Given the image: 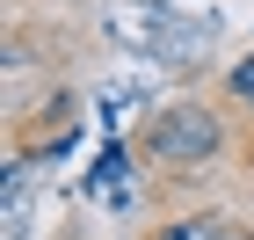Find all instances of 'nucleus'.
Returning <instances> with one entry per match:
<instances>
[{
    "instance_id": "obj_1",
    "label": "nucleus",
    "mask_w": 254,
    "mask_h": 240,
    "mask_svg": "<svg viewBox=\"0 0 254 240\" xmlns=\"http://www.w3.org/2000/svg\"><path fill=\"white\" fill-rule=\"evenodd\" d=\"M138 146L153 160H167V167H203V160L225 146V124H218V109H203V102H167V109L145 117Z\"/></svg>"
},
{
    "instance_id": "obj_2",
    "label": "nucleus",
    "mask_w": 254,
    "mask_h": 240,
    "mask_svg": "<svg viewBox=\"0 0 254 240\" xmlns=\"http://www.w3.org/2000/svg\"><path fill=\"white\" fill-rule=\"evenodd\" d=\"M225 226H233V219H218V211H196V219H175V226H160L153 240H225Z\"/></svg>"
},
{
    "instance_id": "obj_3",
    "label": "nucleus",
    "mask_w": 254,
    "mask_h": 240,
    "mask_svg": "<svg viewBox=\"0 0 254 240\" xmlns=\"http://www.w3.org/2000/svg\"><path fill=\"white\" fill-rule=\"evenodd\" d=\"M225 95H233V102H247V109H254V51H247V59L233 66V73H225Z\"/></svg>"
},
{
    "instance_id": "obj_4",
    "label": "nucleus",
    "mask_w": 254,
    "mask_h": 240,
    "mask_svg": "<svg viewBox=\"0 0 254 240\" xmlns=\"http://www.w3.org/2000/svg\"><path fill=\"white\" fill-rule=\"evenodd\" d=\"M225 240H254V233H247V226H225Z\"/></svg>"
}]
</instances>
